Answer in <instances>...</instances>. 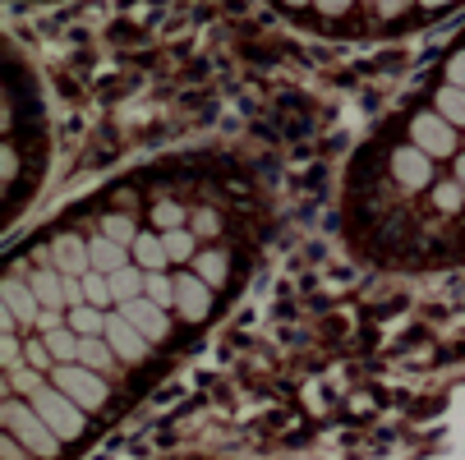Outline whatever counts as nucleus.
Listing matches in <instances>:
<instances>
[{
	"instance_id": "f257e3e1",
	"label": "nucleus",
	"mask_w": 465,
	"mask_h": 460,
	"mask_svg": "<svg viewBox=\"0 0 465 460\" xmlns=\"http://www.w3.org/2000/svg\"><path fill=\"white\" fill-rule=\"evenodd\" d=\"M28 406L51 424V433H55L60 442H70V437H79V433H84V406H79V401H70L60 387H37L33 396H28Z\"/></svg>"
},
{
	"instance_id": "f03ea898",
	"label": "nucleus",
	"mask_w": 465,
	"mask_h": 460,
	"mask_svg": "<svg viewBox=\"0 0 465 460\" xmlns=\"http://www.w3.org/2000/svg\"><path fill=\"white\" fill-rule=\"evenodd\" d=\"M5 428H10L28 451H37V455H55V446H60V437L51 433V424H46L33 406H24V401H5Z\"/></svg>"
},
{
	"instance_id": "7ed1b4c3",
	"label": "nucleus",
	"mask_w": 465,
	"mask_h": 460,
	"mask_svg": "<svg viewBox=\"0 0 465 460\" xmlns=\"http://www.w3.org/2000/svg\"><path fill=\"white\" fill-rule=\"evenodd\" d=\"M51 377H55V387L64 391V396L79 401L84 410H102V406H106V396H111L106 382H102V373H97V368H88V364H60Z\"/></svg>"
},
{
	"instance_id": "20e7f679",
	"label": "nucleus",
	"mask_w": 465,
	"mask_h": 460,
	"mask_svg": "<svg viewBox=\"0 0 465 460\" xmlns=\"http://www.w3.org/2000/svg\"><path fill=\"white\" fill-rule=\"evenodd\" d=\"M411 139H415V148L429 152V157H451V152H456V134H451V124H447L438 111L411 120Z\"/></svg>"
},
{
	"instance_id": "39448f33",
	"label": "nucleus",
	"mask_w": 465,
	"mask_h": 460,
	"mask_svg": "<svg viewBox=\"0 0 465 460\" xmlns=\"http://www.w3.org/2000/svg\"><path fill=\"white\" fill-rule=\"evenodd\" d=\"M106 341H111L115 359H124V364H139V359H148V350H153V341H148L124 313L106 318Z\"/></svg>"
},
{
	"instance_id": "423d86ee",
	"label": "nucleus",
	"mask_w": 465,
	"mask_h": 460,
	"mask_svg": "<svg viewBox=\"0 0 465 460\" xmlns=\"http://www.w3.org/2000/svg\"><path fill=\"white\" fill-rule=\"evenodd\" d=\"M51 268L60 277H88L93 272V249L79 240V235H60L51 244Z\"/></svg>"
},
{
	"instance_id": "0eeeda50",
	"label": "nucleus",
	"mask_w": 465,
	"mask_h": 460,
	"mask_svg": "<svg viewBox=\"0 0 465 460\" xmlns=\"http://www.w3.org/2000/svg\"><path fill=\"white\" fill-rule=\"evenodd\" d=\"M391 175L401 180L406 189H429V184H433V157L420 152L415 143H411V148H396V152H391Z\"/></svg>"
},
{
	"instance_id": "6e6552de",
	"label": "nucleus",
	"mask_w": 465,
	"mask_h": 460,
	"mask_svg": "<svg viewBox=\"0 0 465 460\" xmlns=\"http://www.w3.org/2000/svg\"><path fill=\"white\" fill-rule=\"evenodd\" d=\"M120 313H124L129 322H134L148 341H166V332H171V318H166V308H162V304H153L148 295H139V299L120 304Z\"/></svg>"
},
{
	"instance_id": "1a4fd4ad",
	"label": "nucleus",
	"mask_w": 465,
	"mask_h": 460,
	"mask_svg": "<svg viewBox=\"0 0 465 460\" xmlns=\"http://www.w3.org/2000/svg\"><path fill=\"white\" fill-rule=\"evenodd\" d=\"M175 308L193 322V318H208V308H213V286L203 281V277H175Z\"/></svg>"
},
{
	"instance_id": "9d476101",
	"label": "nucleus",
	"mask_w": 465,
	"mask_h": 460,
	"mask_svg": "<svg viewBox=\"0 0 465 460\" xmlns=\"http://www.w3.org/2000/svg\"><path fill=\"white\" fill-rule=\"evenodd\" d=\"M5 308H10L19 322H37V318H42V299L33 295L28 281H5Z\"/></svg>"
},
{
	"instance_id": "9b49d317",
	"label": "nucleus",
	"mask_w": 465,
	"mask_h": 460,
	"mask_svg": "<svg viewBox=\"0 0 465 460\" xmlns=\"http://www.w3.org/2000/svg\"><path fill=\"white\" fill-rule=\"evenodd\" d=\"M28 286H33V295H37L46 308L70 304V299H64V277H60L55 268H37V272H28Z\"/></svg>"
},
{
	"instance_id": "f8f14e48",
	"label": "nucleus",
	"mask_w": 465,
	"mask_h": 460,
	"mask_svg": "<svg viewBox=\"0 0 465 460\" xmlns=\"http://www.w3.org/2000/svg\"><path fill=\"white\" fill-rule=\"evenodd\" d=\"M88 249H93V272H106V277H111V272L129 268V253H124V244H120V240H106V235H97Z\"/></svg>"
},
{
	"instance_id": "ddd939ff",
	"label": "nucleus",
	"mask_w": 465,
	"mask_h": 460,
	"mask_svg": "<svg viewBox=\"0 0 465 460\" xmlns=\"http://www.w3.org/2000/svg\"><path fill=\"white\" fill-rule=\"evenodd\" d=\"M129 249H134V268H143V272H162L171 262V253H166V244L157 235H139Z\"/></svg>"
},
{
	"instance_id": "4468645a",
	"label": "nucleus",
	"mask_w": 465,
	"mask_h": 460,
	"mask_svg": "<svg viewBox=\"0 0 465 460\" xmlns=\"http://www.w3.org/2000/svg\"><path fill=\"white\" fill-rule=\"evenodd\" d=\"M143 290H148V272H143V268H120V272H111V295H115V304L139 299Z\"/></svg>"
},
{
	"instance_id": "2eb2a0df",
	"label": "nucleus",
	"mask_w": 465,
	"mask_h": 460,
	"mask_svg": "<svg viewBox=\"0 0 465 460\" xmlns=\"http://www.w3.org/2000/svg\"><path fill=\"white\" fill-rule=\"evenodd\" d=\"M46 346H51L55 364H79V346H84V337L74 332V327H55V332H46Z\"/></svg>"
},
{
	"instance_id": "dca6fc26",
	"label": "nucleus",
	"mask_w": 465,
	"mask_h": 460,
	"mask_svg": "<svg viewBox=\"0 0 465 460\" xmlns=\"http://www.w3.org/2000/svg\"><path fill=\"white\" fill-rule=\"evenodd\" d=\"M70 327L79 337H106V313L97 304H79V308H70Z\"/></svg>"
},
{
	"instance_id": "f3484780",
	"label": "nucleus",
	"mask_w": 465,
	"mask_h": 460,
	"mask_svg": "<svg viewBox=\"0 0 465 460\" xmlns=\"http://www.w3.org/2000/svg\"><path fill=\"white\" fill-rule=\"evenodd\" d=\"M111 359H115V350H111V341L106 337H84V346H79V364H88V368H111Z\"/></svg>"
},
{
	"instance_id": "a211bd4d",
	"label": "nucleus",
	"mask_w": 465,
	"mask_h": 460,
	"mask_svg": "<svg viewBox=\"0 0 465 460\" xmlns=\"http://www.w3.org/2000/svg\"><path fill=\"white\" fill-rule=\"evenodd\" d=\"M438 115L447 124H465V88H438Z\"/></svg>"
},
{
	"instance_id": "6ab92c4d",
	"label": "nucleus",
	"mask_w": 465,
	"mask_h": 460,
	"mask_svg": "<svg viewBox=\"0 0 465 460\" xmlns=\"http://www.w3.org/2000/svg\"><path fill=\"white\" fill-rule=\"evenodd\" d=\"M193 277H203L208 286H222L226 281V253H198L193 258Z\"/></svg>"
},
{
	"instance_id": "aec40b11",
	"label": "nucleus",
	"mask_w": 465,
	"mask_h": 460,
	"mask_svg": "<svg viewBox=\"0 0 465 460\" xmlns=\"http://www.w3.org/2000/svg\"><path fill=\"white\" fill-rule=\"evenodd\" d=\"M84 295H88V304H97V308L111 304V299H115V295H111V277H106V272H88V277H84Z\"/></svg>"
},
{
	"instance_id": "412c9836",
	"label": "nucleus",
	"mask_w": 465,
	"mask_h": 460,
	"mask_svg": "<svg viewBox=\"0 0 465 460\" xmlns=\"http://www.w3.org/2000/svg\"><path fill=\"white\" fill-rule=\"evenodd\" d=\"M153 304H175V277H162V272H148V290H143Z\"/></svg>"
},
{
	"instance_id": "4be33fe9",
	"label": "nucleus",
	"mask_w": 465,
	"mask_h": 460,
	"mask_svg": "<svg viewBox=\"0 0 465 460\" xmlns=\"http://www.w3.org/2000/svg\"><path fill=\"white\" fill-rule=\"evenodd\" d=\"M102 235L106 240H120V244H134L139 240V230H134V221H129V217H106L102 221Z\"/></svg>"
},
{
	"instance_id": "5701e85b",
	"label": "nucleus",
	"mask_w": 465,
	"mask_h": 460,
	"mask_svg": "<svg viewBox=\"0 0 465 460\" xmlns=\"http://www.w3.org/2000/svg\"><path fill=\"white\" fill-rule=\"evenodd\" d=\"M162 244H166V253H171V258H180V262H184V258H193V235H189V230H166V235H162Z\"/></svg>"
},
{
	"instance_id": "b1692460",
	"label": "nucleus",
	"mask_w": 465,
	"mask_h": 460,
	"mask_svg": "<svg viewBox=\"0 0 465 460\" xmlns=\"http://www.w3.org/2000/svg\"><path fill=\"white\" fill-rule=\"evenodd\" d=\"M433 203H438L442 212H456V208L465 203V189H460V184H438V189H433Z\"/></svg>"
},
{
	"instance_id": "393cba45",
	"label": "nucleus",
	"mask_w": 465,
	"mask_h": 460,
	"mask_svg": "<svg viewBox=\"0 0 465 460\" xmlns=\"http://www.w3.org/2000/svg\"><path fill=\"white\" fill-rule=\"evenodd\" d=\"M180 221H184L180 203H157V208H153V226H162V230H180Z\"/></svg>"
},
{
	"instance_id": "a878e982",
	"label": "nucleus",
	"mask_w": 465,
	"mask_h": 460,
	"mask_svg": "<svg viewBox=\"0 0 465 460\" xmlns=\"http://www.w3.org/2000/svg\"><path fill=\"white\" fill-rule=\"evenodd\" d=\"M24 355H28V368H46V364H51V359H55V355H51V346H46V341H33V346H28V350H24Z\"/></svg>"
},
{
	"instance_id": "bb28decb",
	"label": "nucleus",
	"mask_w": 465,
	"mask_h": 460,
	"mask_svg": "<svg viewBox=\"0 0 465 460\" xmlns=\"http://www.w3.org/2000/svg\"><path fill=\"white\" fill-rule=\"evenodd\" d=\"M447 83H451V88H465V51L451 55V64H447Z\"/></svg>"
},
{
	"instance_id": "cd10ccee",
	"label": "nucleus",
	"mask_w": 465,
	"mask_h": 460,
	"mask_svg": "<svg viewBox=\"0 0 465 460\" xmlns=\"http://www.w3.org/2000/svg\"><path fill=\"white\" fill-rule=\"evenodd\" d=\"M193 235H217V212H193Z\"/></svg>"
},
{
	"instance_id": "c85d7f7f",
	"label": "nucleus",
	"mask_w": 465,
	"mask_h": 460,
	"mask_svg": "<svg viewBox=\"0 0 465 460\" xmlns=\"http://www.w3.org/2000/svg\"><path fill=\"white\" fill-rule=\"evenodd\" d=\"M15 387H19V391H28V396H33V391L42 387V382H37V368H15Z\"/></svg>"
},
{
	"instance_id": "c756f323",
	"label": "nucleus",
	"mask_w": 465,
	"mask_h": 460,
	"mask_svg": "<svg viewBox=\"0 0 465 460\" xmlns=\"http://www.w3.org/2000/svg\"><path fill=\"white\" fill-rule=\"evenodd\" d=\"M0 455H5V460H28V446H24V442H15V437L5 433V442H0Z\"/></svg>"
},
{
	"instance_id": "7c9ffc66",
	"label": "nucleus",
	"mask_w": 465,
	"mask_h": 460,
	"mask_svg": "<svg viewBox=\"0 0 465 460\" xmlns=\"http://www.w3.org/2000/svg\"><path fill=\"white\" fill-rule=\"evenodd\" d=\"M33 327H42V332H55V327H64V318H60V308H42V318H37Z\"/></svg>"
},
{
	"instance_id": "2f4dec72",
	"label": "nucleus",
	"mask_w": 465,
	"mask_h": 460,
	"mask_svg": "<svg viewBox=\"0 0 465 460\" xmlns=\"http://www.w3.org/2000/svg\"><path fill=\"white\" fill-rule=\"evenodd\" d=\"M318 10H327V15H341V10H351V0H313Z\"/></svg>"
},
{
	"instance_id": "473e14b6",
	"label": "nucleus",
	"mask_w": 465,
	"mask_h": 460,
	"mask_svg": "<svg viewBox=\"0 0 465 460\" xmlns=\"http://www.w3.org/2000/svg\"><path fill=\"white\" fill-rule=\"evenodd\" d=\"M456 184H460V189H465V152H460V157H456Z\"/></svg>"
},
{
	"instance_id": "72a5a7b5",
	"label": "nucleus",
	"mask_w": 465,
	"mask_h": 460,
	"mask_svg": "<svg viewBox=\"0 0 465 460\" xmlns=\"http://www.w3.org/2000/svg\"><path fill=\"white\" fill-rule=\"evenodd\" d=\"M420 5H429V10H433V5H447V0H420Z\"/></svg>"
},
{
	"instance_id": "f704fd0d",
	"label": "nucleus",
	"mask_w": 465,
	"mask_h": 460,
	"mask_svg": "<svg viewBox=\"0 0 465 460\" xmlns=\"http://www.w3.org/2000/svg\"><path fill=\"white\" fill-rule=\"evenodd\" d=\"M286 5H304V0H286Z\"/></svg>"
}]
</instances>
